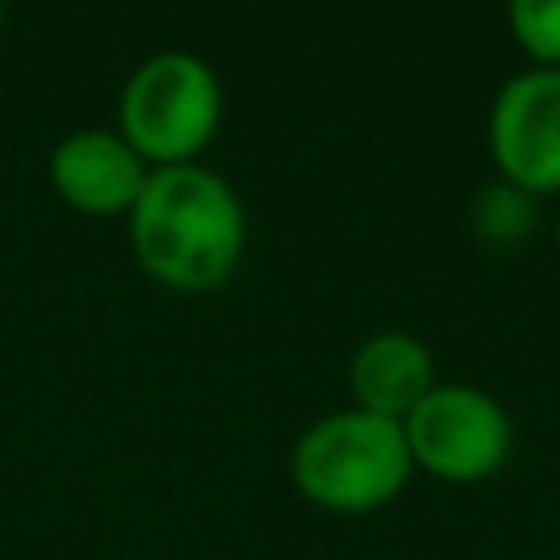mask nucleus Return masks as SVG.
<instances>
[{"instance_id":"obj_1","label":"nucleus","mask_w":560,"mask_h":560,"mask_svg":"<svg viewBox=\"0 0 560 560\" xmlns=\"http://www.w3.org/2000/svg\"><path fill=\"white\" fill-rule=\"evenodd\" d=\"M127 241L153 284L171 293H214L245 258L249 214L236 184L214 166H158L127 210Z\"/></svg>"},{"instance_id":"obj_2","label":"nucleus","mask_w":560,"mask_h":560,"mask_svg":"<svg viewBox=\"0 0 560 560\" xmlns=\"http://www.w3.org/2000/svg\"><path fill=\"white\" fill-rule=\"evenodd\" d=\"M416 464L398 420L341 407L311 420L289 446V481L302 503L328 516H368L389 508Z\"/></svg>"},{"instance_id":"obj_3","label":"nucleus","mask_w":560,"mask_h":560,"mask_svg":"<svg viewBox=\"0 0 560 560\" xmlns=\"http://www.w3.org/2000/svg\"><path fill=\"white\" fill-rule=\"evenodd\" d=\"M223 122L219 70L188 48L149 52L118 92V136L149 171L201 162Z\"/></svg>"},{"instance_id":"obj_4","label":"nucleus","mask_w":560,"mask_h":560,"mask_svg":"<svg viewBox=\"0 0 560 560\" xmlns=\"http://www.w3.org/2000/svg\"><path fill=\"white\" fill-rule=\"evenodd\" d=\"M402 438L416 472L446 486H477L508 468L512 459V416L508 407L464 381H438L407 416Z\"/></svg>"},{"instance_id":"obj_5","label":"nucleus","mask_w":560,"mask_h":560,"mask_svg":"<svg viewBox=\"0 0 560 560\" xmlns=\"http://www.w3.org/2000/svg\"><path fill=\"white\" fill-rule=\"evenodd\" d=\"M486 149L499 179L534 197L560 192V66H529L494 92Z\"/></svg>"},{"instance_id":"obj_6","label":"nucleus","mask_w":560,"mask_h":560,"mask_svg":"<svg viewBox=\"0 0 560 560\" xmlns=\"http://www.w3.org/2000/svg\"><path fill=\"white\" fill-rule=\"evenodd\" d=\"M144 179L149 166L118 127H74L48 153L52 192L88 219H127Z\"/></svg>"},{"instance_id":"obj_7","label":"nucleus","mask_w":560,"mask_h":560,"mask_svg":"<svg viewBox=\"0 0 560 560\" xmlns=\"http://www.w3.org/2000/svg\"><path fill=\"white\" fill-rule=\"evenodd\" d=\"M346 385H350V407L402 424V416L438 385V363L416 332L381 328L350 350Z\"/></svg>"},{"instance_id":"obj_8","label":"nucleus","mask_w":560,"mask_h":560,"mask_svg":"<svg viewBox=\"0 0 560 560\" xmlns=\"http://www.w3.org/2000/svg\"><path fill=\"white\" fill-rule=\"evenodd\" d=\"M468 228L477 241H486L494 249H512L538 228V197L508 179H494V184L477 188V197L468 206Z\"/></svg>"},{"instance_id":"obj_9","label":"nucleus","mask_w":560,"mask_h":560,"mask_svg":"<svg viewBox=\"0 0 560 560\" xmlns=\"http://www.w3.org/2000/svg\"><path fill=\"white\" fill-rule=\"evenodd\" d=\"M508 31L534 66H560V0H508Z\"/></svg>"},{"instance_id":"obj_10","label":"nucleus","mask_w":560,"mask_h":560,"mask_svg":"<svg viewBox=\"0 0 560 560\" xmlns=\"http://www.w3.org/2000/svg\"><path fill=\"white\" fill-rule=\"evenodd\" d=\"M556 245H560V210H556Z\"/></svg>"},{"instance_id":"obj_11","label":"nucleus","mask_w":560,"mask_h":560,"mask_svg":"<svg viewBox=\"0 0 560 560\" xmlns=\"http://www.w3.org/2000/svg\"><path fill=\"white\" fill-rule=\"evenodd\" d=\"M0 22H4V0H0Z\"/></svg>"}]
</instances>
